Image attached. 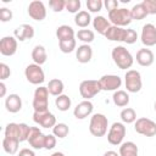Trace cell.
<instances>
[{"mask_svg": "<svg viewBox=\"0 0 156 156\" xmlns=\"http://www.w3.org/2000/svg\"><path fill=\"white\" fill-rule=\"evenodd\" d=\"M68 133H69V128L66 123H56L55 127L52 128V134L60 139L66 138L68 135Z\"/></svg>", "mask_w": 156, "mask_h": 156, "instance_id": "obj_35", "label": "cell"}, {"mask_svg": "<svg viewBox=\"0 0 156 156\" xmlns=\"http://www.w3.org/2000/svg\"><path fill=\"white\" fill-rule=\"evenodd\" d=\"M119 117H121V119H122L123 123L130 124V123H134L136 121V112L132 107H126V108H123L121 111Z\"/></svg>", "mask_w": 156, "mask_h": 156, "instance_id": "obj_32", "label": "cell"}, {"mask_svg": "<svg viewBox=\"0 0 156 156\" xmlns=\"http://www.w3.org/2000/svg\"><path fill=\"white\" fill-rule=\"evenodd\" d=\"M136 62L143 66V67H149L154 63V60H155V55L154 52L147 49V48H143V49H139L136 51Z\"/></svg>", "mask_w": 156, "mask_h": 156, "instance_id": "obj_18", "label": "cell"}, {"mask_svg": "<svg viewBox=\"0 0 156 156\" xmlns=\"http://www.w3.org/2000/svg\"><path fill=\"white\" fill-rule=\"evenodd\" d=\"M76 37L78 38V40L83 41L84 44H90L94 39H95V34L93 30L90 29H79L76 34Z\"/></svg>", "mask_w": 156, "mask_h": 156, "instance_id": "obj_33", "label": "cell"}, {"mask_svg": "<svg viewBox=\"0 0 156 156\" xmlns=\"http://www.w3.org/2000/svg\"><path fill=\"white\" fill-rule=\"evenodd\" d=\"M6 95V84L4 82H0V96L4 98Z\"/></svg>", "mask_w": 156, "mask_h": 156, "instance_id": "obj_48", "label": "cell"}, {"mask_svg": "<svg viewBox=\"0 0 156 156\" xmlns=\"http://www.w3.org/2000/svg\"><path fill=\"white\" fill-rule=\"evenodd\" d=\"M102 156H119V154H117V152L113 151V150H108V151H106Z\"/></svg>", "mask_w": 156, "mask_h": 156, "instance_id": "obj_49", "label": "cell"}, {"mask_svg": "<svg viewBox=\"0 0 156 156\" xmlns=\"http://www.w3.org/2000/svg\"><path fill=\"white\" fill-rule=\"evenodd\" d=\"M134 129L144 136H154L156 135V122L146 117H140L134 122Z\"/></svg>", "mask_w": 156, "mask_h": 156, "instance_id": "obj_9", "label": "cell"}, {"mask_svg": "<svg viewBox=\"0 0 156 156\" xmlns=\"http://www.w3.org/2000/svg\"><path fill=\"white\" fill-rule=\"evenodd\" d=\"M13 37L20 41L32 39L34 37V28H33V26H30L28 23H23L13 30Z\"/></svg>", "mask_w": 156, "mask_h": 156, "instance_id": "obj_17", "label": "cell"}, {"mask_svg": "<svg viewBox=\"0 0 156 156\" xmlns=\"http://www.w3.org/2000/svg\"><path fill=\"white\" fill-rule=\"evenodd\" d=\"M63 89H65V85H63V82L58 78H54V79H50L49 83H48V90H49V94L54 95V96H58L63 93Z\"/></svg>", "mask_w": 156, "mask_h": 156, "instance_id": "obj_28", "label": "cell"}, {"mask_svg": "<svg viewBox=\"0 0 156 156\" xmlns=\"http://www.w3.org/2000/svg\"><path fill=\"white\" fill-rule=\"evenodd\" d=\"M155 111H156V101H155Z\"/></svg>", "mask_w": 156, "mask_h": 156, "instance_id": "obj_51", "label": "cell"}, {"mask_svg": "<svg viewBox=\"0 0 156 156\" xmlns=\"http://www.w3.org/2000/svg\"><path fill=\"white\" fill-rule=\"evenodd\" d=\"M93 22V18L90 16V12L88 11H84V10H80L78 13H76L74 16V23L80 27V28H85L88 27L90 23Z\"/></svg>", "mask_w": 156, "mask_h": 156, "instance_id": "obj_26", "label": "cell"}, {"mask_svg": "<svg viewBox=\"0 0 156 156\" xmlns=\"http://www.w3.org/2000/svg\"><path fill=\"white\" fill-rule=\"evenodd\" d=\"M58 46L63 54H69L77 49V41L74 38L67 39V40H61V41H58Z\"/></svg>", "mask_w": 156, "mask_h": 156, "instance_id": "obj_34", "label": "cell"}, {"mask_svg": "<svg viewBox=\"0 0 156 156\" xmlns=\"http://www.w3.org/2000/svg\"><path fill=\"white\" fill-rule=\"evenodd\" d=\"M119 156H139V149L133 141H124L119 146Z\"/></svg>", "mask_w": 156, "mask_h": 156, "instance_id": "obj_24", "label": "cell"}, {"mask_svg": "<svg viewBox=\"0 0 156 156\" xmlns=\"http://www.w3.org/2000/svg\"><path fill=\"white\" fill-rule=\"evenodd\" d=\"M5 136L6 138H13V139H18L20 140V134H18V123H9L5 127Z\"/></svg>", "mask_w": 156, "mask_h": 156, "instance_id": "obj_36", "label": "cell"}, {"mask_svg": "<svg viewBox=\"0 0 156 156\" xmlns=\"http://www.w3.org/2000/svg\"><path fill=\"white\" fill-rule=\"evenodd\" d=\"M33 121L43 128H54L56 124V117L49 110L43 112H33Z\"/></svg>", "mask_w": 156, "mask_h": 156, "instance_id": "obj_11", "label": "cell"}, {"mask_svg": "<svg viewBox=\"0 0 156 156\" xmlns=\"http://www.w3.org/2000/svg\"><path fill=\"white\" fill-rule=\"evenodd\" d=\"M10 76H11V69H10V67H9L6 63L1 62V63H0V79H1V82L5 80V79H7V78H10Z\"/></svg>", "mask_w": 156, "mask_h": 156, "instance_id": "obj_45", "label": "cell"}, {"mask_svg": "<svg viewBox=\"0 0 156 156\" xmlns=\"http://www.w3.org/2000/svg\"><path fill=\"white\" fill-rule=\"evenodd\" d=\"M91 23H93L94 29H95L99 34H101V35H105L106 32H107V29L112 26V24L110 23V21L106 20L104 16H96V17H94Z\"/></svg>", "mask_w": 156, "mask_h": 156, "instance_id": "obj_22", "label": "cell"}, {"mask_svg": "<svg viewBox=\"0 0 156 156\" xmlns=\"http://www.w3.org/2000/svg\"><path fill=\"white\" fill-rule=\"evenodd\" d=\"M124 85L128 93H139L143 87L140 72L135 69H128L124 74Z\"/></svg>", "mask_w": 156, "mask_h": 156, "instance_id": "obj_5", "label": "cell"}, {"mask_svg": "<svg viewBox=\"0 0 156 156\" xmlns=\"http://www.w3.org/2000/svg\"><path fill=\"white\" fill-rule=\"evenodd\" d=\"M30 128L28 124L26 123H18V134H20V141H27L29 138V133H30Z\"/></svg>", "mask_w": 156, "mask_h": 156, "instance_id": "obj_37", "label": "cell"}, {"mask_svg": "<svg viewBox=\"0 0 156 156\" xmlns=\"http://www.w3.org/2000/svg\"><path fill=\"white\" fill-rule=\"evenodd\" d=\"M80 0H66V10L71 13H78L80 10Z\"/></svg>", "mask_w": 156, "mask_h": 156, "instance_id": "obj_39", "label": "cell"}, {"mask_svg": "<svg viewBox=\"0 0 156 156\" xmlns=\"http://www.w3.org/2000/svg\"><path fill=\"white\" fill-rule=\"evenodd\" d=\"M18 48V40L13 35H6L0 40V54L4 56H12Z\"/></svg>", "mask_w": 156, "mask_h": 156, "instance_id": "obj_13", "label": "cell"}, {"mask_svg": "<svg viewBox=\"0 0 156 156\" xmlns=\"http://www.w3.org/2000/svg\"><path fill=\"white\" fill-rule=\"evenodd\" d=\"M93 110H94L93 102L90 100H83L74 107L73 115L77 119H84L93 113Z\"/></svg>", "mask_w": 156, "mask_h": 156, "instance_id": "obj_16", "label": "cell"}, {"mask_svg": "<svg viewBox=\"0 0 156 156\" xmlns=\"http://www.w3.org/2000/svg\"><path fill=\"white\" fill-rule=\"evenodd\" d=\"M112 101L118 107H124L129 104V94L124 90H116L112 95Z\"/></svg>", "mask_w": 156, "mask_h": 156, "instance_id": "obj_29", "label": "cell"}, {"mask_svg": "<svg viewBox=\"0 0 156 156\" xmlns=\"http://www.w3.org/2000/svg\"><path fill=\"white\" fill-rule=\"evenodd\" d=\"M108 21H110V23H112V26L124 28L126 26L130 24V22L133 21L132 15H130V10H128L126 7H118L113 11H110L108 12Z\"/></svg>", "mask_w": 156, "mask_h": 156, "instance_id": "obj_4", "label": "cell"}, {"mask_svg": "<svg viewBox=\"0 0 156 156\" xmlns=\"http://www.w3.org/2000/svg\"><path fill=\"white\" fill-rule=\"evenodd\" d=\"M76 57L80 63H88L93 57V49L89 44L79 45L76 50Z\"/></svg>", "mask_w": 156, "mask_h": 156, "instance_id": "obj_21", "label": "cell"}, {"mask_svg": "<svg viewBox=\"0 0 156 156\" xmlns=\"http://www.w3.org/2000/svg\"><path fill=\"white\" fill-rule=\"evenodd\" d=\"M99 84L104 91H116L122 85V78L116 74H104L99 79Z\"/></svg>", "mask_w": 156, "mask_h": 156, "instance_id": "obj_10", "label": "cell"}, {"mask_svg": "<svg viewBox=\"0 0 156 156\" xmlns=\"http://www.w3.org/2000/svg\"><path fill=\"white\" fill-rule=\"evenodd\" d=\"M111 56L116 66L121 69H128L133 66V62H134L133 55L122 45L115 46L111 51Z\"/></svg>", "mask_w": 156, "mask_h": 156, "instance_id": "obj_1", "label": "cell"}, {"mask_svg": "<svg viewBox=\"0 0 156 156\" xmlns=\"http://www.w3.org/2000/svg\"><path fill=\"white\" fill-rule=\"evenodd\" d=\"M56 143H57V139L54 134H48L45 136V143H44V149L46 150H51L56 146Z\"/></svg>", "mask_w": 156, "mask_h": 156, "instance_id": "obj_42", "label": "cell"}, {"mask_svg": "<svg viewBox=\"0 0 156 156\" xmlns=\"http://www.w3.org/2000/svg\"><path fill=\"white\" fill-rule=\"evenodd\" d=\"M24 76L26 79L34 85H41L45 80V73L41 68V66L37 63H30L24 69Z\"/></svg>", "mask_w": 156, "mask_h": 156, "instance_id": "obj_6", "label": "cell"}, {"mask_svg": "<svg viewBox=\"0 0 156 156\" xmlns=\"http://www.w3.org/2000/svg\"><path fill=\"white\" fill-rule=\"evenodd\" d=\"M130 15H132V20L141 21V20H144L149 13H147L146 9L144 7V5L140 2V4H135V5L130 9Z\"/></svg>", "mask_w": 156, "mask_h": 156, "instance_id": "obj_31", "label": "cell"}, {"mask_svg": "<svg viewBox=\"0 0 156 156\" xmlns=\"http://www.w3.org/2000/svg\"><path fill=\"white\" fill-rule=\"evenodd\" d=\"M126 126L123 122H115L110 127V130L107 133V140L111 145H121L123 143V139L126 136Z\"/></svg>", "mask_w": 156, "mask_h": 156, "instance_id": "obj_8", "label": "cell"}, {"mask_svg": "<svg viewBox=\"0 0 156 156\" xmlns=\"http://www.w3.org/2000/svg\"><path fill=\"white\" fill-rule=\"evenodd\" d=\"M104 6L110 12V11H113V10L118 9V1L117 0H105L104 1Z\"/></svg>", "mask_w": 156, "mask_h": 156, "instance_id": "obj_46", "label": "cell"}, {"mask_svg": "<svg viewBox=\"0 0 156 156\" xmlns=\"http://www.w3.org/2000/svg\"><path fill=\"white\" fill-rule=\"evenodd\" d=\"M32 106L34 108V112H43V111L49 110L48 108L49 107V90H48V87L39 85L34 90Z\"/></svg>", "mask_w": 156, "mask_h": 156, "instance_id": "obj_3", "label": "cell"}, {"mask_svg": "<svg viewBox=\"0 0 156 156\" xmlns=\"http://www.w3.org/2000/svg\"><path fill=\"white\" fill-rule=\"evenodd\" d=\"M101 91L99 80L85 79L79 84V94L84 100H90Z\"/></svg>", "mask_w": 156, "mask_h": 156, "instance_id": "obj_7", "label": "cell"}, {"mask_svg": "<svg viewBox=\"0 0 156 156\" xmlns=\"http://www.w3.org/2000/svg\"><path fill=\"white\" fill-rule=\"evenodd\" d=\"M51 156H65V154L61 152V151H56V152H54Z\"/></svg>", "mask_w": 156, "mask_h": 156, "instance_id": "obj_50", "label": "cell"}, {"mask_svg": "<svg viewBox=\"0 0 156 156\" xmlns=\"http://www.w3.org/2000/svg\"><path fill=\"white\" fill-rule=\"evenodd\" d=\"M45 134L41 133V130L38 127H32L30 128V133H29V138H28V143L29 145L35 149V150H40L44 149V143H45Z\"/></svg>", "mask_w": 156, "mask_h": 156, "instance_id": "obj_15", "label": "cell"}, {"mask_svg": "<svg viewBox=\"0 0 156 156\" xmlns=\"http://www.w3.org/2000/svg\"><path fill=\"white\" fill-rule=\"evenodd\" d=\"M126 32H127V28H122V27H117V26H111L107 29V32L105 34V38L107 40H111V41H124Z\"/></svg>", "mask_w": 156, "mask_h": 156, "instance_id": "obj_20", "label": "cell"}, {"mask_svg": "<svg viewBox=\"0 0 156 156\" xmlns=\"http://www.w3.org/2000/svg\"><path fill=\"white\" fill-rule=\"evenodd\" d=\"M108 121L107 117L102 113H94L90 118L89 132L94 136H104L107 133Z\"/></svg>", "mask_w": 156, "mask_h": 156, "instance_id": "obj_2", "label": "cell"}, {"mask_svg": "<svg viewBox=\"0 0 156 156\" xmlns=\"http://www.w3.org/2000/svg\"><path fill=\"white\" fill-rule=\"evenodd\" d=\"M141 4L144 5L149 15H156V0H143Z\"/></svg>", "mask_w": 156, "mask_h": 156, "instance_id": "obj_43", "label": "cell"}, {"mask_svg": "<svg viewBox=\"0 0 156 156\" xmlns=\"http://www.w3.org/2000/svg\"><path fill=\"white\" fill-rule=\"evenodd\" d=\"M138 39V33L132 29V28H127V32H126V37H124V41L123 43H127V44H134Z\"/></svg>", "mask_w": 156, "mask_h": 156, "instance_id": "obj_41", "label": "cell"}, {"mask_svg": "<svg viewBox=\"0 0 156 156\" xmlns=\"http://www.w3.org/2000/svg\"><path fill=\"white\" fill-rule=\"evenodd\" d=\"M18 156H35V152H34L32 149H27V147H24V149L20 150Z\"/></svg>", "mask_w": 156, "mask_h": 156, "instance_id": "obj_47", "label": "cell"}, {"mask_svg": "<svg viewBox=\"0 0 156 156\" xmlns=\"http://www.w3.org/2000/svg\"><path fill=\"white\" fill-rule=\"evenodd\" d=\"M28 15L32 20L34 21H43L45 20L46 17V7L44 5L43 1H39V0H34L32 2H29L28 5Z\"/></svg>", "mask_w": 156, "mask_h": 156, "instance_id": "obj_12", "label": "cell"}, {"mask_svg": "<svg viewBox=\"0 0 156 156\" xmlns=\"http://www.w3.org/2000/svg\"><path fill=\"white\" fill-rule=\"evenodd\" d=\"M5 107L10 113H17L22 108V99L18 94H10L5 99Z\"/></svg>", "mask_w": 156, "mask_h": 156, "instance_id": "obj_19", "label": "cell"}, {"mask_svg": "<svg viewBox=\"0 0 156 156\" xmlns=\"http://www.w3.org/2000/svg\"><path fill=\"white\" fill-rule=\"evenodd\" d=\"M32 60L34 63L41 66L46 62L48 60V54H46V50L43 45H35L32 50Z\"/></svg>", "mask_w": 156, "mask_h": 156, "instance_id": "obj_23", "label": "cell"}, {"mask_svg": "<svg viewBox=\"0 0 156 156\" xmlns=\"http://www.w3.org/2000/svg\"><path fill=\"white\" fill-rule=\"evenodd\" d=\"M55 105H56V107H57L58 111L65 112V111H68V110H69V107H71V105H72V101H71V98H69L68 95L61 94V95L56 96V99H55Z\"/></svg>", "mask_w": 156, "mask_h": 156, "instance_id": "obj_30", "label": "cell"}, {"mask_svg": "<svg viewBox=\"0 0 156 156\" xmlns=\"http://www.w3.org/2000/svg\"><path fill=\"white\" fill-rule=\"evenodd\" d=\"M102 6H104V2L101 0H87V9L89 10V12L96 13L101 11Z\"/></svg>", "mask_w": 156, "mask_h": 156, "instance_id": "obj_38", "label": "cell"}, {"mask_svg": "<svg viewBox=\"0 0 156 156\" xmlns=\"http://www.w3.org/2000/svg\"><path fill=\"white\" fill-rule=\"evenodd\" d=\"M12 17H13V13L10 9H7V7L0 9V21L1 22H9L12 20Z\"/></svg>", "mask_w": 156, "mask_h": 156, "instance_id": "obj_44", "label": "cell"}, {"mask_svg": "<svg viewBox=\"0 0 156 156\" xmlns=\"http://www.w3.org/2000/svg\"><path fill=\"white\" fill-rule=\"evenodd\" d=\"M56 37H57L58 41H61V40L73 39L76 37V33H74V29L71 26L62 24V26L57 27V29H56Z\"/></svg>", "mask_w": 156, "mask_h": 156, "instance_id": "obj_25", "label": "cell"}, {"mask_svg": "<svg viewBox=\"0 0 156 156\" xmlns=\"http://www.w3.org/2000/svg\"><path fill=\"white\" fill-rule=\"evenodd\" d=\"M49 6L54 12H61L66 9V0H50Z\"/></svg>", "mask_w": 156, "mask_h": 156, "instance_id": "obj_40", "label": "cell"}, {"mask_svg": "<svg viewBox=\"0 0 156 156\" xmlns=\"http://www.w3.org/2000/svg\"><path fill=\"white\" fill-rule=\"evenodd\" d=\"M20 140L18 139H13V138H6L4 136L2 139V149L5 152L10 154V155H15L18 151V146H20Z\"/></svg>", "mask_w": 156, "mask_h": 156, "instance_id": "obj_27", "label": "cell"}, {"mask_svg": "<svg viewBox=\"0 0 156 156\" xmlns=\"http://www.w3.org/2000/svg\"><path fill=\"white\" fill-rule=\"evenodd\" d=\"M140 40L146 48L156 45V27L152 23H146L143 26Z\"/></svg>", "mask_w": 156, "mask_h": 156, "instance_id": "obj_14", "label": "cell"}]
</instances>
